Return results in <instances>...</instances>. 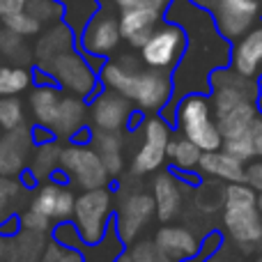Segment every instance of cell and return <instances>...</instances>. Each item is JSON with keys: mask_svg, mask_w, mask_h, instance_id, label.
<instances>
[{"mask_svg": "<svg viewBox=\"0 0 262 262\" xmlns=\"http://www.w3.org/2000/svg\"><path fill=\"white\" fill-rule=\"evenodd\" d=\"M175 122L182 136L193 140L203 152L223 147V136L216 124L212 101L203 92H191L177 101L175 108Z\"/></svg>", "mask_w": 262, "mask_h": 262, "instance_id": "277c9868", "label": "cell"}, {"mask_svg": "<svg viewBox=\"0 0 262 262\" xmlns=\"http://www.w3.org/2000/svg\"><path fill=\"white\" fill-rule=\"evenodd\" d=\"M60 170L67 175L69 186H78L81 191L101 189V186H108L111 182L104 161L99 159V154L95 152L90 143H76L62 147Z\"/></svg>", "mask_w": 262, "mask_h": 262, "instance_id": "8992f818", "label": "cell"}, {"mask_svg": "<svg viewBox=\"0 0 262 262\" xmlns=\"http://www.w3.org/2000/svg\"><path fill=\"white\" fill-rule=\"evenodd\" d=\"M251 136H253L255 157H260V159H262V115L253 122V127H251Z\"/></svg>", "mask_w": 262, "mask_h": 262, "instance_id": "7bdbcfd3", "label": "cell"}, {"mask_svg": "<svg viewBox=\"0 0 262 262\" xmlns=\"http://www.w3.org/2000/svg\"><path fill=\"white\" fill-rule=\"evenodd\" d=\"M152 198L157 207V219L170 223L182 207V184L172 172H159L152 182Z\"/></svg>", "mask_w": 262, "mask_h": 262, "instance_id": "44dd1931", "label": "cell"}, {"mask_svg": "<svg viewBox=\"0 0 262 262\" xmlns=\"http://www.w3.org/2000/svg\"><path fill=\"white\" fill-rule=\"evenodd\" d=\"M60 154H62V147L55 138L35 143L30 159H28V175L35 182L51 177L55 172V168H60Z\"/></svg>", "mask_w": 262, "mask_h": 262, "instance_id": "484cf974", "label": "cell"}, {"mask_svg": "<svg viewBox=\"0 0 262 262\" xmlns=\"http://www.w3.org/2000/svg\"><path fill=\"white\" fill-rule=\"evenodd\" d=\"M209 14L219 32L228 41H235L258 23L262 5L260 0H214L209 5Z\"/></svg>", "mask_w": 262, "mask_h": 262, "instance_id": "8fae6325", "label": "cell"}, {"mask_svg": "<svg viewBox=\"0 0 262 262\" xmlns=\"http://www.w3.org/2000/svg\"><path fill=\"white\" fill-rule=\"evenodd\" d=\"M161 21L163 12L159 9H120V32L131 49H140Z\"/></svg>", "mask_w": 262, "mask_h": 262, "instance_id": "d6986e66", "label": "cell"}, {"mask_svg": "<svg viewBox=\"0 0 262 262\" xmlns=\"http://www.w3.org/2000/svg\"><path fill=\"white\" fill-rule=\"evenodd\" d=\"M258 207L262 209V191H260V193H258Z\"/></svg>", "mask_w": 262, "mask_h": 262, "instance_id": "c3c4849f", "label": "cell"}, {"mask_svg": "<svg viewBox=\"0 0 262 262\" xmlns=\"http://www.w3.org/2000/svg\"><path fill=\"white\" fill-rule=\"evenodd\" d=\"M18 226H21L23 230H30V232H51L53 219L30 207V209H26L23 214H18Z\"/></svg>", "mask_w": 262, "mask_h": 262, "instance_id": "f35d334b", "label": "cell"}, {"mask_svg": "<svg viewBox=\"0 0 262 262\" xmlns=\"http://www.w3.org/2000/svg\"><path fill=\"white\" fill-rule=\"evenodd\" d=\"M152 219H157V207H154L152 193H147V191H129L118 207L115 230H118L120 239L129 246L147 228V223Z\"/></svg>", "mask_w": 262, "mask_h": 262, "instance_id": "7c38bea8", "label": "cell"}, {"mask_svg": "<svg viewBox=\"0 0 262 262\" xmlns=\"http://www.w3.org/2000/svg\"><path fill=\"white\" fill-rule=\"evenodd\" d=\"M255 104H258L260 115H262V74L258 76V97H255Z\"/></svg>", "mask_w": 262, "mask_h": 262, "instance_id": "ee69618b", "label": "cell"}, {"mask_svg": "<svg viewBox=\"0 0 262 262\" xmlns=\"http://www.w3.org/2000/svg\"><path fill=\"white\" fill-rule=\"evenodd\" d=\"M200 175H209L214 180L221 182H246V163L228 154L226 149H212V152H203L198 163Z\"/></svg>", "mask_w": 262, "mask_h": 262, "instance_id": "7402d4cb", "label": "cell"}, {"mask_svg": "<svg viewBox=\"0 0 262 262\" xmlns=\"http://www.w3.org/2000/svg\"><path fill=\"white\" fill-rule=\"evenodd\" d=\"M223 226L239 249L262 251V209L251 184L232 182L223 191Z\"/></svg>", "mask_w": 262, "mask_h": 262, "instance_id": "3957f363", "label": "cell"}, {"mask_svg": "<svg viewBox=\"0 0 262 262\" xmlns=\"http://www.w3.org/2000/svg\"><path fill=\"white\" fill-rule=\"evenodd\" d=\"M134 115V104L115 90H99L90 104V124L97 131H122Z\"/></svg>", "mask_w": 262, "mask_h": 262, "instance_id": "4fadbf2b", "label": "cell"}, {"mask_svg": "<svg viewBox=\"0 0 262 262\" xmlns=\"http://www.w3.org/2000/svg\"><path fill=\"white\" fill-rule=\"evenodd\" d=\"M90 145L104 161L111 177H118L124 170V143L118 131H97L92 129Z\"/></svg>", "mask_w": 262, "mask_h": 262, "instance_id": "cb8c5ba5", "label": "cell"}, {"mask_svg": "<svg viewBox=\"0 0 262 262\" xmlns=\"http://www.w3.org/2000/svg\"><path fill=\"white\" fill-rule=\"evenodd\" d=\"M35 147V136L30 127L5 131L0 138V175L18 177L28 168V159Z\"/></svg>", "mask_w": 262, "mask_h": 262, "instance_id": "5bb4252c", "label": "cell"}, {"mask_svg": "<svg viewBox=\"0 0 262 262\" xmlns=\"http://www.w3.org/2000/svg\"><path fill=\"white\" fill-rule=\"evenodd\" d=\"M51 239L58 242V244L69 246V249H81V246L85 244V242L81 239V235H78L76 223H74V221H60V223H55V228L51 230Z\"/></svg>", "mask_w": 262, "mask_h": 262, "instance_id": "74e56055", "label": "cell"}, {"mask_svg": "<svg viewBox=\"0 0 262 262\" xmlns=\"http://www.w3.org/2000/svg\"><path fill=\"white\" fill-rule=\"evenodd\" d=\"M186 46V32L175 21H166L163 18L157 26V30L149 35V39L138 49V55L143 60L145 67L161 69V72L170 74L177 67L182 53Z\"/></svg>", "mask_w": 262, "mask_h": 262, "instance_id": "9c48e42d", "label": "cell"}, {"mask_svg": "<svg viewBox=\"0 0 262 262\" xmlns=\"http://www.w3.org/2000/svg\"><path fill=\"white\" fill-rule=\"evenodd\" d=\"M157 246L168 255L172 262H184V260H193L203 253V242L182 226H163L157 230L154 237Z\"/></svg>", "mask_w": 262, "mask_h": 262, "instance_id": "e0dca14e", "label": "cell"}, {"mask_svg": "<svg viewBox=\"0 0 262 262\" xmlns=\"http://www.w3.org/2000/svg\"><path fill=\"white\" fill-rule=\"evenodd\" d=\"M32 85V72L26 64H0V97H18Z\"/></svg>", "mask_w": 262, "mask_h": 262, "instance_id": "4dcf8cb0", "label": "cell"}, {"mask_svg": "<svg viewBox=\"0 0 262 262\" xmlns=\"http://www.w3.org/2000/svg\"><path fill=\"white\" fill-rule=\"evenodd\" d=\"M76 44H78V39L72 32V28L64 21H55V23H51L46 30H41L39 35H37V44H35L32 55H35V60L39 62V67H46V64L53 62L58 55L76 49Z\"/></svg>", "mask_w": 262, "mask_h": 262, "instance_id": "ac0fdd59", "label": "cell"}, {"mask_svg": "<svg viewBox=\"0 0 262 262\" xmlns=\"http://www.w3.org/2000/svg\"><path fill=\"white\" fill-rule=\"evenodd\" d=\"M101 88L115 90L131 99V104L145 113H161L172 101V78L161 69H129L118 60H104L99 69Z\"/></svg>", "mask_w": 262, "mask_h": 262, "instance_id": "7a4b0ae2", "label": "cell"}, {"mask_svg": "<svg viewBox=\"0 0 262 262\" xmlns=\"http://www.w3.org/2000/svg\"><path fill=\"white\" fill-rule=\"evenodd\" d=\"M246 184H251L255 191H262V159L253 161L249 168H246Z\"/></svg>", "mask_w": 262, "mask_h": 262, "instance_id": "60d3db41", "label": "cell"}, {"mask_svg": "<svg viewBox=\"0 0 262 262\" xmlns=\"http://www.w3.org/2000/svg\"><path fill=\"white\" fill-rule=\"evenodd\" d=\"M0 55L14 64H28L32 60V51L26 44V37L12 32L0 23Z\"/></svg>", "mask_w": 262, "mask_h": 262, "instance_id": "1f68e13d", "label": "cell"}, {"mask_svg": "<svg viewBox=\"0 0 262 262\" xmlns=\"http://www.w3.org/2000/svg\"><path fill=\"white\" fill-rule=\"evenodd\" d=\"M39 262H85V260H83L81 249H69V246L58 244V242L51 239L46 244Z\"/></svg>", "mask_w": 262, "mask_h": 262, "instance_id": "8d00e7d4", "label": "cell"}, {"mask_svg": "<svg viewBox=\"0 0 262 262\" xmlns=\"http://www.w3.org/2000/svg\"><path fill=\"white\" fill-rule=\"evenodd\" d=\"M58 3L62 5V21L72 28L76 39L88 26V21L101 9L99 0H58Z\"/></svg>", "mask_w": 262, "mask_h": 262, "instance_id": "f1b7e54d", "label": "cell"}, {"mask_svg": "<svg viewBox=\"0 0 262 262\" xmlns=\"http://www.w3.org/2000/svg\"><path fill=\"white\" fill-rule=\"evenodd\" d=\"M258 118H260V108H258V104H255V99H246V101H242V104L232 106L226 113L216 115V124H219V129H221L223 140H226V138H232V136L251 131V127H253V122Z\"/></svg>", "mask_w": 262, "mask_h": 262, "instance_id": "d4e9b609", "label": "cell"}, {"mask_svg": "<svg viewBox=\"0 0 262 262\" xmlns=\"http://www.w3.org/2000/svg\"><path fill=\"white\" fill-rule=\"evenodd\" d=\"M60 101H62V92L53 85V83H41L28 97V106H30V113L35 118L37 127L49 129L53 127L55 118H58V108ZM53 134V131H51Z\"/></svg>", "mask_w": 262, "mask_h": 262, "instance_id": "603a6c76", "label": "cell"}, {"mask_svg": "<svg viewBox=\"0 0 262 262\" xmlns=\"http://www.w3.org/2000/svg\"><path fill=\"white\" fill-rule=\"evenodd\" d=\"M230 67L246 78H258L262 74V26H253L232 41Z\"/></svg>", "mask_w": 262, "mask_h": 262, "instance_id": "2e32d148", "label": "cell"}, {"mask_svg": "<svg viewBox=\"0 0 262 262\" xmlns=\"http://www.w3.org/2000/svg\"><path fill=\"white\" fill-rule=\"evenodd\" d=\"M122 41L120 32V16L113 12V5H101V9L88 21L78 35V49L85 55L95 58H111Z\"/></svg>", "mask_w": 262, "mask_h": 262, "instance_id": "30bf717a", "label": "cell"}, {"mask_svg": "<svg viewBox=\"0 0 262 262\" xmlns=\"http://www.w3.org/2000/svg\"><path fill=\"white\" fill-rule=\"evenodd\" d=\"M191 3H195L198 7H205V9H209V5L214 3V0H191Z\"/></svg>", "mask_w": 262, "mask_h": 262, "instance_id": "f6af8a7d", "label": "cell"}, {"mask_svg": "<svg viewBox=\"0 0 262 262\" xmlns=\"http://www.w3.org/2000/svg\"><path fill=\"white\" fill-rule=\"evenodd\" d=\"M72 221L76 223V230L85 244L99 242L113 221V193L108 191V186L78 193Z\"/></svg>", "mask_w": 262, "mask_h": 262, "instance_id": "5b68a950", "label": "cell"}, {"mask_svg": "<svg viewBox=\"0 0 262 262\" xmlns=\"http://www.w3.org/2000/svg\"><path fill=\"white\" fill-rule=\"evenodd\" d=\"M124 249H127V244L120 239L118 230H115V216H113L106 235L99 242H95V244H83L81 253L85 262H118V258L124 253Z\"/></svg>", "mask_w": 262, "mask_h": 262, "instance_id": "4316f807", "label": "cell"}, {"mask_svg": "<svg viewBox=\"0 0 262 262\" xmlns=\"http://www.w3.org/2000/svg\"><path fill=\"white\" fill-rule=\"evenodd\" d=\"M28 0H0V18L7 16V14H14V12H21L26 9Z\"/></svg>", "mask_w": 262, "mask_h": 262, "instance_id": "b9f144b4", "label": "cell"}, {"mask_svg": "<svg viewBox=\"0 0 262 262\" xmlns=\"http://www.w3.org/2000/svg\"><path fill=\"white\" fill-rule=\"evenodd\" d=\"M26 9L41 26H46V23L51 26L55 21H62V5L58 0H28Z\"/></svg>", "mask_w": 262, "mask_h": 262, "instance_id": "e575fe53", "label": "cell"}, {"mask_svg": "<svg viewBox=\"0 0 262 262\" xmlns=\"http://www.w3.org/2000/svg\"><path fill=\"white\" fill-rule=\"evenodd\" d=\"M88 120H90V106L85 104V99L76 95H62L58 118H55L51 131H53L55 138H76V134L85 129Z\"/></svg>", "mask_w": 262, "mask_h": 262, "instance_id": "ffe728a7", "label": "cell"}, {"mask_svg": "<svg viewBox=\"0 0 262 262\" xmlns=\"http://www.w3.org/2000/svg\"><path fill=\"white\" fill-rule=\"evenodd\" d=\"M168 3H170V0H115V7L118 9L143 7V9H159V12H166Z\"/></svg>", "mask_w": 262, "mask_h": 262, "instance_id": "ab89813d", "label": "cell"}, {"mask_svg": "<svg viewBox=\"0 0 262 262\" xmlns=\"http://www.w3.org/2000/svg\"><path fill=\"white\" fill-rule=\"evenodd\" d=\"M39 69L49 72L51 78L55 83H60V88H64L67 92H72L76 97L88 99V97L99 92V72L90 64V60L83 51L72 49Z\"/></svg>", "mask_w": 262, "mask_h": 262, "instance_id": "52a82bcc", "label": "cell"}, {"mask_svg": "<svg viewBox=\"0 0 262 262\" xmlns=\"http://www.w3.org/2000/svg\"><path fill=\"white\" fill-rule=\"evenodd\" d=\"M74 205H76V193L69 184H55L49 182L44 186H37L35 195L30 200V207L37 212L46 214L53 219V223L60 221H72L74 216Z\"/></svg>", "mask_w": 262, "mask_h": 262, "instance_id": "9a60e30c", "label": "cell"}, {"mask_svg": "<svg viewBox=\"0 0 262 262\" xmlns=\"http://www.w3.org/2000/svg\"><path fill=\"white\" fill-rule=\"evenodd\" d=\"M203 262H226V260H221L216 253H212V255H207V258H205Z\"/></svg>", "mask_w": 262, "mask_h": 262, "instance_id": "bcb514c9", "label": "cell"}, {"mask_svg": "<svg viewBox=\"0 0 262 262\" xmlns=\"http://www.w3.org/2000/svg\"><path fill=\"white\" fill-rule=\"evenodd\" d=\"M166 21H175L184 28L186 46L177 67L170 72L172 78V111L177 101L191 92H209V76L214 69L230 64L232 41L219 32L209 9L198 7L191 0H170L163 12Z\"/></svg>", "mask_w": 262, "mask_h": 262, "instance_id": "6da1fadb", "label": "cell"}, {"mask_svg": "<svg viewBox=\"0 0 262 262\" xmlns=\"http://www.w3.org/2000/svg\"><path fill=\"white\" fill-rule=\"evenodd\" d=\"M101 5H115V0H99Z\"/></svg>", "mask_w": 262, "mask_h": 262, "instance_id": "7dc6e473", "label": "cell"}, {"mask_svg": "<svg viewBox=\"0 0 262 262\" xmlns=\"http://www.w3.org/2000/svg\"><path fill=\"white\" fill-rule=\"evenodd\" d=\"M0 23H3L5 28H9L12 32H16V35L21 37H37L41 30H44V26H41L39 21H37L35 16H32L28 9H21V12H14V14H7V16L0 18Z\"/></svg>", "mask_w": 262, "mask_h": 262, "instance_id": "836d02e7", "label": "cell"}, {"mask_svg": "<svg viewBox=\"0 0 262 262\" xmlns=\"http://www.w3.org/2000/svg\"><path fill=\"white\" fill-rule=\"evenodd\" d=\"M253 262H262V255H258V258H255Z\"/></svg>", "mask_w": 262, "mask_h": 262, "instance_id": "681fc988", "label": "cell"}, {"mask_svg": "<svg viewBox=\"0 0 262 262\" xmlns=\"http://www.w3.org/2000/svg\"><path fill=\"white\" fill-rule=\"evenodd\" d=\"M170 124L163 118L149 113L140 124V145L131 159V172L138 177L152 175L161 170L168 159V143H170Z\"/></svg>", "mask_w": 262, "mask_h": 262, "instance_id": "ba28073f", "label": "cell"}, {"mask_svg": "<svg viewBox=\"0 0 262 262\" xmlns=\"http://www.w3.org/2000/svg\"><path fill=\"white\" fill-rule=\"evenodd\" d=\"M26 124V108L18 97H0V131H12Z\"/></svg>", "mask_w": 262, "mask_h": 262, "instance_id": "d6a6232c", "label": "cell"}, {"mask_svg": "<svg viewBox=\"0 0 262 262\" xmlns=\"http://www.w3.org/2000/svg\"><path fill=\"white\" fill-rule=\"evenodd\" d=\"M223 149H226L228 154H232L235 159L244 161V163H249V161H253L255 159L253 136H251V131L239 134V136H232V138H226L223 140Z\"/></svg>", "mask_w": 262, "mask_h": 262, "instance_id": "d590c367", "label": "cell"}, {"mask_svg": "<svg viewBox=\"0 0 262 262\" xmlns=\"http://www.w3.org/2000/svg\"><path fill=\"white\" fill-rule=\"evenodd\" d=\"M26 189L28 186L21 177L0 175V226L9 219H14V212H16Z\"/></svg>", "mask_w": 262, "mask_h": 262, "instance_id": "f546056e", "label": "cell"}, {"mask_svg": "<svg viewBox=\"0 0 262 262\" xmlns=\"http://www.w3.org/2000/svg\"><path fill=\"white\" fill-rule=\"evenodd\" d=\"M200 157H203V149L193 140L186 138V136H172L170 143H168V159H170L172 168L177 172L198 170Z\"/></svg>", "mask_w": 262, "mask_h": 262, "instance_id": "83f0119b", "label": "cell"}]
</instances>
